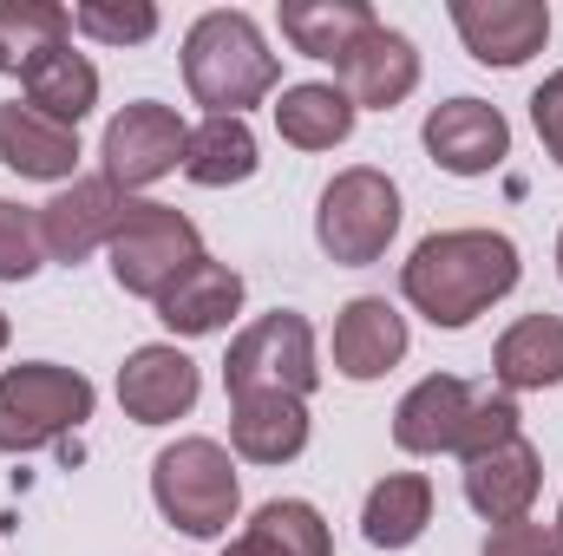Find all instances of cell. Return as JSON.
<instances>
[{"label":"cell","mask_w":563,"mask_h":556,"mask_svg":"<svg viewBox=\"0 0 563 556\" xmlns=\"http://www.w3.org/2000/svg\"><path fill=\"white\" fill-rule=\"evenodd\" d=\"M407 360V314L387 294H354L334 321V374L341 380H380Z\"/></svg>","instance_id":"obj_15"},{"label":"cell","mask_w":563,"mask_h":556,"mask_svg":"<svg viewBox=\"0 0 563 556\" xmlns=\"http://www.w3.org/2000/svg\"><path fill=\"white\" fill-rule=\"evenodd\" d=\"M354 99L328 79H301V86H282V105H276V132L282 144L295 151H334V144L354 138Z\"/></svg>","instance_id":"obj_23"},{"label":"cell","mask_w":563,"mask_h":556,"mask_svg":"<svg viewBox=\"0 0 563 556\" xmlns=\"http://www.w3.org/2000/svg\"><path fill=\"white\" fill-rule=\"evenodd\" d=\"M558 531H544V524H531V518H518V524H492V537H485V556H558Z\"/></svg>","instance_id":"obj_31"},{"label":"cell","mask_w":563,"mask_h":556,"mask_svg":"<svg viewBox=\"0 0 563 556\" xmlns=\"http://www.w3.org/2000/svg\"><path fill=\"white\" fill-rule=\"evenodd\" d=\"M558 556H563V551H558Z\"/></svg>","instance_id":"obj_36"},{"label":"cell","mask_w":563,"mask_h":556,"mask_svg":"<svg viewBox=\"0 0 563 556\" xmlns=\"http://www.w3.org/2000/svg\"><path fill=\"white\" fill-rule=\"evenodd\" d=\"M0 347H7V314H0Z\"/></svg>","instance_id":"obj_33"},{"label":"cell","mask_w":563,"mask_h":556,"mask_svg":"<svg viewBox=\"0 0 563 556\" xmlns=\"http://www.w3.org/2000/svg\"><path fill=\"white\" fill-rule=\"evenodd\" d=\"M106 256H112V281H119L125 294L157 301L170 281H177L190 263H197V256H203V243H197V223H190L184 210L132 197V210L119 216V230H112Z\"/></svg>","instance_id":"obj_7"},{"label":"cell","mask_w":563,"mask_h":556,"mask_svg":"<svg viewBox=\"0 0 563 556\" xmlns=\"http://www.w3.org/2000/svg\"><path fill=\"white\" fill-rule=\"evenodd\" d=\"M334 73H341V92L354 99V112H394V105H407L413 86H420V46H413L400 26L374 20V26L361 33V46H354Z\"/></svg>","instance_id":"obj_12"},{"label":"cell","mask_w":563,"mask_h":556,"mask_svg":"<svg viewBox=\"0 0 563 556\" xmlns=\"http://www.w3.org/2000/svg\"><path fill=\"white\" fill-rule=\"evenodd\" d=\"M73 33H86L99 46H144L157 33V7L151 0H79Z\"/></svg>","instance_id":"obj_28"},{"label":"cell","mask_w":563,"mask_h":556,"mask_svg":"<svg viewBox=\"0 0 563 556\" xmlns=\"http://www.w3.org/2000/svg\"><path fill=\"white\" fill-rule=\"evenodd\" d=\"M518 276H525V263H518V243L505 230H439L400 263V294L432 327L459 334L492 301H505Z\"/></svg>","instance_id":"obj_1"},{"label":"cell","mask_w":563,"mask_h":556,"mask_svg":"<svg viewBox=\"0 0 563 556\" xmlns=\"http://www.w3.org/2000/svg\"><path fill=\"white\" fill-rule=\"evenodd\" d=\"M184 86L210 119H243L282 86V59L269 53L256 13L243 7H210L184 33Z\"/></svg>","instance_id":"obj_2"},{"label":"cell","mask_w":563,"mask_h":556,"mask_svg":"<svg viewBox=\"0 0 563 556\" xmlns=\"http://www.w3.org/2000/svg\"><path fill=\"white\" fill-rule=\"evenodd\" d=\"M197 393H203L197 360L177 354V347H164V341L125 354V367H119V407H125V419H139V425H170V419H184L197 407Z\"/></svg>","instance_id":"obj_14"},{"label":"cell","mask_w":563,"mask_h":556,"mask_svg":"<svg viewBox=\"0 0 563 556\" xmlns=\"http://www.w3.org/2000/svg\"><path fill=\"white\" fill-rule=\"evenodd\" d=\"M400 236V190L387 170L374 164H347L328 190H321V210H314V243L328 263L341 269H367L387 256V243Z\"/></svg>","instance_id":"obj_4"},{"label":"cell","mask_w":563,"mask_h":556,"mask_svg":"<svg viewBox=\"0 0 563 556\" xmlns=\"http://www.w3.org/2000/svg\"><path fill=\"white\" fill-rule=\"evenodd\" d=\"M505 438H518V400L505 387H478L472 413H465V432H459V458H478V452H492Z\"/></svg>","instance_id":"obj_30"},{"label":"cell","mask_w":563,"mask_h":556,"mask_svg":"<svg viewBox=\"0 0 563 556\" xmlns=\"http://www.w3.org/2000/svg\"><path fill=\"white\" fill-rule=\"evenodd\" d=\"M531 125H538V138H544V151L563 164V66L531 92Z\"/></svg>","instance_id":"obj_32"},{"label":"cell","mask_w":563,"mask_h":556,"mask_svg":"<svg viewBox=\"0 0 563 556\" xmlns=\"http://www.w3.org/2000/svg\"><path fill=\"white\" fill-rule=\"evenodd\" d=\"M151 498L164 511V524H177L184 537L210 544L236 524L243 511V485H236V458L217 438H177L151 458Z\"/></svg>","instance_id":"obj_3"},{"label":"cell","mask_w":563,"mask_h":556,"mask_svg":"<svg viewBox=\"0 0 563 556\" xmlns=\"http://www.w3.org/2000/svg\"><path fill=\"white\" fill-rule=\"evenodd\" d=\"M465 53L478 66H525L551 40V7L544 0H452L445 7Z\"/></svg>","instance_id":"obj_11"},{"label":"cell","mask_w":563,"mask_h":556,"mask_svg":"<svg viewBox=\"0 0 563 556\" xmlns=\"http://www.w3.org/2000/svg\"><path fill=\"white\" fill-rule=\"evenodd\" d=\"M92 380L59 360H20L0 374V452H40L92 419Z\"/></svg>","instance_id":"obj_5"},{"label":"cell","mask_w":563,"mask_h":556,"mask_svg":"<svg viewBox=\"0 0 563 556\" xmlns=\"http://www.w3.org/2000/svg\"><path fill=\"white\" fill-rule=\"evenodd\" d=\"M558 544H563V504H558Z\"/></svg>","instance_id":"obj_34"},{"label":"cell","mask_w":563,"mask_h":556,"mask_svg":"<svg viewBox=\"0 0 563 556\" xmlns=\"http://www.w3.org/2000/svg\"><path fill=\"white\" fill-rule=\"evenodd\" d=\"M426 524H432V478H426V471H387V478L367 491L361 537H367L374 551H407V544H420Z\"/></svg>","instance_id":"obj_24"},{"label":"cell","mask_w":563,"mask_h":556,"mask_svg":"<svg viewBox=\"0 0 563 556\" xmlns=\"http://www.w3.org/2000/svg\"><path fill=\"white\" fill-rule=\"evenodd\" d=\"M492 380L505 393H544L563 387V314H525L492 347Z\"/></svg>","instance_id":"obj_19"},{"label":"cell","mask_w":563,"mask_h":556,"mask_svg":"<svg viewBox=\"0 0 563 556\" xmlns=\"http://www.w3.org/2000/svg\"><path fill=\"white\" fill-rule=\"evenodd\" d=\"M420 138L445 177H492L511 157V125L485 99H445V105H432Z\"/></svg>","instance_id":"obj_10"},{"label":"cell","mask_w":563,"mask_h":556,"mask_svg":"<svg viewBox=\"0 0 563 556\" xmlns=\"http://www.w3.org/2000/svg\"><path fill=\"white\" fill-rule=\"evenodd\" d=\"M73 33V7L53 0H0V73L26 79L46 53H59Z\"/></svg>","instance_id":"obj_27"},{"label":"cell","mask_w":563,"mask_h":556,"mask_svg":"<svg viewBox=\"0 0 563 556\" xmlns=\"http://www.w3.org/2000/svg\"><path fill=\"white\" fill-rule=\"evenodd\" d=\"M26 105H33L40 119H53V125L79 132V119L99 105V66H92L86 53H73V46L46 53V59L26 73Z\"/></svg>","instance_id":"obj_25"},{"label":"cell","mask_w":563,"mask_h":556,"mask_svg":"<svg viewBox=\"0 0 563 556\" xmlns=\"http://www.w3.org/2000/svg\"><path fill=\"white\" fill-rule=\"evenodd\" d=\"M230 445L250 465H288L308 452V400L295 393H243L230 400Z\"/></svg>","instance_id":"obj_18"},{"label":"cell","mask_w":563,"mask_h":556,"mask_svg":"<svg viewBox=\"0 0 563 556\" xmlns=\"http://www.w3.org/2000/svg\"><path fill=\"white\" fill-rule=\"evenodd\" d=\"M538 485H544V458H538V445H531L525 432L505 438V445H492V452H478V458H465V504H472L485 524H518V518H531Z\"/></svg>","instance_id":"obj_13"},{"label":"cell","mask_w":563,"mask_h":556,"mask_svg":"<svg viewBox=\"0 0 563 556\" xmlns=\"http://www.w3.org/2000/svg\"><path fill=\"white\" fill-rule=\"evenodd\" d=\"M0 164L20 177H40V184H66L79 164V132L40 119L26 99H7L0 105Z\"/></svg>","instance_id":"obj_20"},{"label":"cell","mask_w":563,"mask_h":556,"mask_svg":"<svg viewBox=\"0 0 563 556\" xmlns=\"http://www.w3.org/2000/svg\"><path fill=\"white\" fill-rule=\"evenodd\" d=\"M223 387H230V400H243V393H295V400H308V393L321 387V360H314V327H308V314L276 308V314L250 321V327L230 341Z\"/></svg>","instance_id":"obj_6"},{"label":"cell","mask_w":563,"mask_h":556,"mask_svg":"<svg viewBox=\"0 0 563 556\" xmlns=\"http://www.w3.org/2000/svg\"><path fill=\"white\" fill-rule=\"evenodd\" d=\"M374 20L380 13L367 0H282V40L301 59H328V66H341Z\"/></svg>","instance_id":"obj_21"},{"label":"cell","mask_w":563,"mask_h":556,"mask_svg":"<svg viewBox=\"0 0 563 556\" xmlns=\"http://www.w3.org/2000/svg\"><path fill=\"white\" fill-rule=\"evenodd\" d=\"M223 556H334V537L308 498H269L243 524V537L223 544Z\"/></svg>","instance_id":"obj_22"},{"label":"cell","mask_w":563,"mask_h":556,"mask_svg":"<svg viewBox=\"0 0 563 556\" xmlns=\"http://www.w3.org/2000/svg\"><path fill=\"white\" fill-rule=\"evenodd\" d=\"M558 276H563V236H558Z\"/></svg>","instance_id":"obj_35"},{"label":"cell","mask_w":563,"mask_h":556,"mask_svg":"<svg viewBox=\"0 0 563 556\" xmlns=\"http://www.w3.org/2000/svg\"><path fill=\"white\" fill-rule=\"evenodd\" d=\"M184 144H190V125H184L170 105L139 99V105L112 112L99 157H106V177L132 197V190H144V184H157V177L184 170Z\"/></svg>","instance_id":"obj_8"},{"label":"cell","mask_w":563,"mask_h":556,"mask_svg":"<svg viewBox=\"0 0 563 556\" xmlns=\"http://www.w3.org/2000/svg\"><path fill=\"white\" fill-rule=\"evenodd\" d=\"M46 269V243H40V210L0 197V281H33Z\"/></svg>","instance_id":"obj_29"},{"label":"cell","mask_w":563,"mask_h":556,"mask_svg":"<svg viewBox=\"0 0 563 556\" xmlns=\"http://www.w3.org/2000/svg\"><path fill=\"white\" fill-rule=\"evenodd\" d=\"M132 210V197L99 170V177H73V184H59L46 203H40V243H46V256L53 263H86L92 249H106L112 243V230H119V216Z\"/></svg>","instance_id":"obj_9"},{"label":"cell","mask_w":563,"mask_h":556,"mask_svg":"<svg viewBox=\"0 0 563 556\" xmlns=\"http://www.w3.org/2000/svg\"><path fill=\"white\" fill-rule=\"evenodd\" d=\"M256 132L243 119H203L190 125V144H184V177L203 184V190H230V184H250L256 177Z\"/></svg>","instance_id":"obj_26"},{"label":"cell","mask_w":563,"mask_h":556,"mask_svg":"<svg viewBox=\"0 0 563 556\" xmlns=\"http://www.w3.org/2000/svg\"><path fill=\"white\" fill-rule=\"evenodd\" d=\"M472 393L459 374H426L420 387L394 407V445L413 452V458H432V452H459V432H465V413H472Z\"/></svg>","instance_id":"obj_17"},{"label":"cell","mask_w":563,"mask_h":556,"mask_svg":"<svg viewBox=\"0 0 563 556\" xmlns=\"http://www.w3.org/2000/svg\"><path fill=\"white\" fill-rule=\"evenodd\" d=\"M236 308H243V276L230 263H217V256H197L184 276L157 294V321L170 334H190V341L197 334H223L236 321Z\"/></svg>","instance_id":"obj_16"}]
</instances>
